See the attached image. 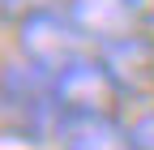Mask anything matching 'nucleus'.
I'll list each match as a JSON object with an SVG mask.
<instances>
[{
    "label": "nucleus",
    "mask_w": 154,
    "mask_h": 150,
    "mask_svg": "<svg viewBox=\"0 0 154 150\" xmlns=\"http://www.w3.org/2000/svg\"><path fill=\"white\" fill-rule=\"evenodd\" d=\"M0 120H5V137L13 146H47L60 142L64 133V107L51 90V77L43 69L26 64L22 56L5 60V95H0Z\"/></svg>",
    "instance_id": "f257e3e1"
},
{
    "label": "nucleus",
    "mask_w": 154,
    "mask_h": 150,
    "mask_svg": "<svg viewBox=\"0 0 154 150\" xmlns=\"http://www.w3.org/2000/svg\"><path fill=\"white\" fill-rule=\"evenodd\" d=\"M13 47H17V56L26 64L43 69L47 77L64 73L73 60L94 52L90 39L69 17V9H47V13H30L22 22H13Z\"/></svg>",
    "instance_id": "f03ea898"
},
{
    "label": "nucleus",
    "mask_w": 154,
    "mask_h": 150,
    "mask_svg": "<svg viewBox=\"0 0 154 150\" xmlns=\"http://www.w3.org/2000/svg\"><path fill=\"white\" fill-rule=\"evenodd\" d=\"M51 90H56V99H60L64 116H116V103L124 99L99 52L73 60L64 73H56Z\"/></svg>",
    "instance_id": "7ed1b4c3"
},
{
    "label": "nucleus",
    "mask_w": 154,
    "mask_h": 150,
    "mask_svg": "<svg viewBox=\"0 0 154 150\" xmlns=\"http://www.w3.org/2000/svg\"><path fill=\"white\" fill-rule=\"evenodd\" d=\"M99 56L111 69V77H116L124 99H146L154 90V34L150 30L124 34V39L99 47Z\"/></svg>",
    "instance_id": "20e7f679"
},
{
    "label": "nucleus",
    "mask_w": 154,
    "mask_h": 150,
    "mask_svg": "<svg viewBox=\"0 0 154 150\" xmlns=\"http://www.w3.org/2000/svg\"><path fill=\"white\" fill-rule=\"evenodd\" d=\"M69 17L77 22V30L90 39V47L99 52L124 34H137L141 30V17L133 0H69Z\"/></svg>",
    "instance_id": "39448f33"
},
{
    "label": "nucleus",
    "mask_w": 154,
    "mask_h": 150,
    "mask_svg": "<svg viewBox=\"0 0 154 150\" xmlns=\"http://www.w3.org/2000/svg\"><path fill=\"white\" fill-rule=\"evenodd\" d=\"M64 150H137L128 137V124L116 116H64Z\"/></svg>",
    "instance_id": "423d86ee"
},
{
    "label": "nucleus",
    "mask_w": 154,
    "mask_h": 150,
    "mask_svg": "<svg viewBox=\"0 0 154 150\" xmlns=\"http://www.w3.org/2000/svg\"><path fill=\"white\" fill-rule=\"evenodd\" d=\"M0 9H5L9 22H22L30 13H47V9H60V0H0Z\"/></svg>",
    "instance_id": "0eeeda50"
},
{
    "label": "nucleus",
    "mask_w": 154,
    "mask_h": 150,
    "mask_svg": "<svg viewBox=\"0 0 154 150\" xmlns=\"http://www.w3.org/2000/svg\"><path fill=\"white\" fill-rule=\"evenodd\" d=\"M128 137H133V146H137V150H154V107L141 111V116L128 124Z\"/></svg>",
    "instance_id": "6e6552de"
},
{
    "label": "nucleus",
    "mask_w": 154,
    "mask_h": 150,
    "mask_svg": "<svg viewBox=\"0 0 154 150\" xmlns=\"http://www.w3.org/2000/svg\"><path fill=\"white\" fill-rule=\"evenodd\" d=\"M137 5V17H141V30L154 34V0H133Z\"/></svg>",
    "instance_id": "1a4fd4ad"
}]
</instances>
